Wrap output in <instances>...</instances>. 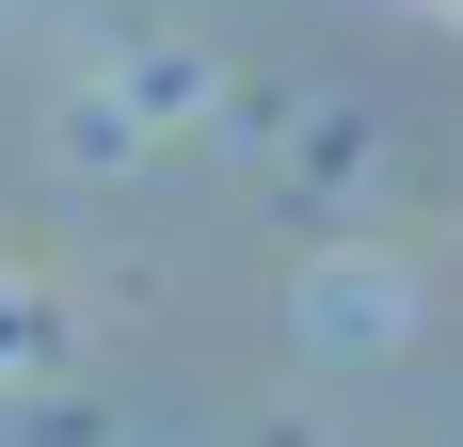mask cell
<instances>
[]
</instances>
